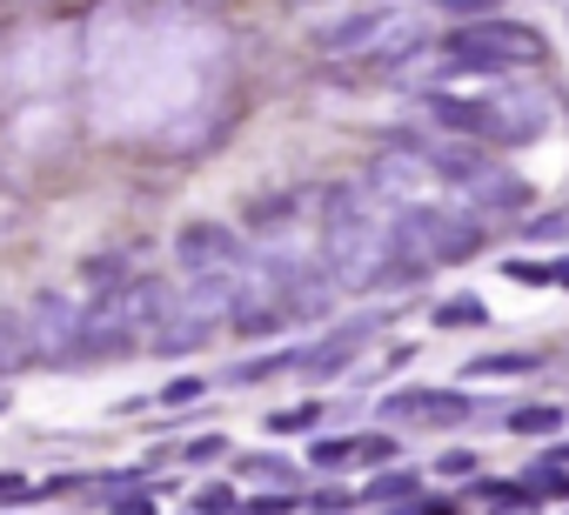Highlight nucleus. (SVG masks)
Wrapping results in <instances>:
<instances>
[{"instance_id": "9", "label": "nucleus", "mask_w": 569, "mask_h": 515, "mask_svg": "<svg viewBox=\"0 0 569 515\" xmlns=\"http://www.w3.org/2000/svg\"><path fill=\"white\" fill-rule=\"evenodd\" d=\"M436 322H442V329H482V322H489V309H482V295H456Z\"/></svg>"}, {"instance_id": "15", "label": "nucleus", "mask_w": 569, "mask_h": 515, "mask_svg": "<svg viewBox=\"0 0 569 515\" xmlns=\"http://www.w3.org/2000/svg\"><path fill=\"white\" fill-rule=\"evenodd\" d=\"M449 8H456V14H496L502 0H449Z\"/></svg>"}, {"instance_id": "12", "label": "nucleus", "mask_w": 569, "mask_h": 515, "mask_svg": "<svg viewBox=\"0 0 569 515\" xmlns=\"http://www.w3.org/2000/svg\"><path fill=\"white\" fill-rule=\"evenodd\" d=\"M502 275H509V282H536V289H542V282H556V275H549V262H509Z\"/></svg>"}, {"instance_id": "3", "label": "nucleus", "mask_w": 569, "mask_h": 515, "mask_svg": "<svg viewBox=\"0 0 569 515\" xmlns=\"http://www.w3.org/2000/svg\"><path fill=\"white\" fill-rule=\"evenodd\" d=\"M409 34H416V21H409V14L362 8V14L336 21V28L322 34V48H329V54H356V48H396V41H409Z\"/></svg>"}, {"instance_id": "7", "label": "nucleus", "mask_w": 569, "mask_h": 515, "mask_svg": "<svg viewBox=\"0 0 569 515\" xmlns=\"http://www.w3.org/2000/svg\"><path fill=\"white\" fill-rule=\"evenodd\" d=\"M509 428H516V435H542V442H549V435H562V408H556V402L509 408Z\"/></svg>"}, {"instance_id": "13", "label": "nucleus", "mask_w": 569, "mask_h": 515, "mask_svg": "<svg viewBox=\"0 0 569 515\" xmlns=\"http://www.w3.org/2000/svg\"><path fill=\"white\" fill-rule=\"evenodd\" d=\"M436 468H442V475H476V468H482V462H476V455H469V448H449V455H442V462H436Z\"/></svg>"}, {"instance_id": "2", "label": "nucleus", "mask_w": 569, "mask_h": 515, "mask_svg": "<svg viewBox=\"0 0 569 515\" xmlns=\"http://www.w3.org/2000/svg\"><path fill=\"white\" fill-rule=\"evenodd\" d=\"M396 248L422 254V262H469L482 248V228L462 221V214H442V208H409L402 228H396Z\"/></svg>"}, {"instance_id": "6", "label": "nucleus", "mask_w": 569, "mask_h": 515, "mask_svg": "<svg viewBox=\"0 0 569 515\" xmlns=\"http://www.w3.org/2000/svg\"><path fill=\"white\" fill-rule=\"evenodd\" d=\"M389 415H422V422H469L476 402L462 388H409V395H389Z\"/></svg>"}, {"instance_id": "5", "label": "nucleus", "mask_w": 569, "mask_h": 515, "mask_svg": "<svg viewBox=\"0 0 569 515\" xmlns=\"http://www.w3.org/2000/svg\"><path fill=\"white\" fill-rule=\"evenodd\" d=\"M429 174H436V168H429V154H422V148H396V154H382V161H376V174H369V181H376L389 201H422V194H429Z\"/></svg>"}, {"instance_id": "1", "label": "nucleus", "mask_w": 569, "mask_h": 515, "mask_svg": "<svg viewBox=\"0 0 569 515\" xmlns=\"http://www.w3.org/2000/svg\"><path fill=\"white\" fill-rule=\"evenodd\" d=\"M542 61V34L536 28H516V21H489L482 28H456L442 41V68L449 74H482V81H502L516 68H536Z\"/></svg>"}, {"instance_id": "10", "label": "nucleus", "mask_w": 569, "mask_h": 515, "mask_svg": "<svg viewBox=\"0 0 569 515\" xmlns=\"http://www.w3.org/2000/svg\"><path fill=\"white\" fill-rule=\"evenodd\" d=\"M369 502H416V475H382L369 488Z\"/></svg>"}, {"instance_id": "11", "label": "nucleus", "mask_w": 569, "mask_h": 515, "mask_svg": "<svg viewBox=\"0 0 569 515\" xmlns=\"http://www.w3.org/2000/svg\"><path fill=\"white\" fill-rule=\"evenodd\" d=\"M569 234V214H529V241H562Z\"/></svg>"}, {"instance_id": "14", "label": "nucleus", "mask_w": 569, "mask_h": 515, "mask_svg": "<svg viewBox=\"0 0 569 515\" xmlns=\"http://www.w3.org/2000/svg\"><path fill=\"white\" fill-rule=\"evenodd\" d=\"M356 455V442H316V462H349Z\"/></svg>"}, {"instance_id": "8", "label": "nucleus", "mask_w": 569, "mask_h": 515, "mask_svg": "<svg viewBox=\"0 0 569 515\" xmlns=\"http://www.w3.org/2000/svg\"><path fill=\"white\" fill-rule=\"evenodd\" d=\"M529 368H536V355H522V349H502V355H476L469 362V375H482V382L489 375H529Z\"/></svg>"}, {"instance_id": "16", "label": "nucleus", "mask_w": 569, "mask_h": 515, "mask_svg": "<svg viewBox=\"0 0 569 515\" xmlns=\"http://www.w3.org/2000/svg\"><path fill=\"white\" fill-rule=\"evenodd\" d=\"M549 275H556V282H562V289H569V262H556V269H549Z\"/></svg>"}, {"instance_id": "4", "label": "nucleus", "mask_w": 569, "mask_h": 515, "mask_svg": "<svg viewBox=\"0 0 569 515\" xmlns=\"http://www.w3.org/2000/svg\"><path fill=\"white\" fill-rule=\"evenodd\" d=\"M429 114H436L442 128H456V134H469V141H489V148H509V121H502V108H496V94H489V101H456V94H429Z\"/></svg>"}]
</instances>
